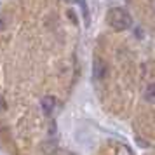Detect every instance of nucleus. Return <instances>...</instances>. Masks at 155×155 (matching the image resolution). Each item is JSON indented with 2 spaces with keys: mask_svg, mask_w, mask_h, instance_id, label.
<instances>
[{
  "mask_svg": "<svg viewBox=\"0 0 155 155\" xmlns=\"http://www.w3.org/2000/svg\"><path fill=\"white\" fill-rule=\"evenodd\" d=\"M108 21H110V25H112V28L119 30V31L129 30L131 25H133V19H131L129 12L124 11V9H120V7L110 9V12H108Z\"/></svg>",
  "mask_w": 155,
  "mask_h": 155,
  "instance_id": "obj_1",
  "label": "nucleus"
},
{
  "mask_svg": "<svg viewBox=\"0 0 155 155\" xmlns=\"http://www.w3.org/2000/svg\"><path fill=\"white\" fill-rule=\"evenodd\" d=\"M40 108H42V112L45 115H51L54 112V108H56V98L54 96H44L40 99Z\"/></svg>",
  "mask_w": 155,
  "mask_h": 155,
  "instance_id": "obj_2",
  "label": "nucleus"
},
{
  "mask_svg": "<svg viewBox=\"0 0 155 155\" xmlns=\"http://www.w3.org/2000/svg\"><path fill=\"white\" fill-rule=\"evenodd\" d=\"M92 70H94V78H98V80H101V78L106 75V64L103 59H99V58H96L94 59V66H92Z\"/></svg>",
  "mask_w": 155,
  "mask_h": 155,
  "instance_id": "obj_3",
  "label": "nucleus"
},
{
  "mask_svg": "<svg viewBox=\"0 0 155 155\" xmlns=\"http://www.w3.org/2000/svg\"><path fill=\"white\" fill-rule=\"evenodd\" d=\"M143 98L147 99L148 103L155 105V84H148L145 92H143Z\"/></svg>",
  "mask_w": 155,
  "mask_h": 155,
  "instance_id": "obj_4",
  "label": "nucleus"
},
{
  "mask_svg": "<svg viewBox=\"0 0 155 155\" xmlns=\"http://www.w3.org/2000/svg\"><path fill=\"white\" fill-rule=\"evenodd\" d=\"M117 155H131V150L127 147H122V145H120V147L117 148Z\"/></svg>",
  "mask_w": 155,
  "mask_h": 155,
  "instance_id": "obj_5",
  "label": "nucleus"
},
{
  "mask_svg": "<svg viewBox=\"0 0 155 155\" xmlns=\"http://www.w3.org/2000/svg\"><path fill=\"white\" fill-rule=\"evenodd\" d=\"M0 110H7V105H5V101H4L2 96H0Z\"/></svg>",
  "mask_w": 155,
  "mask_h": 155,
  "instance_id": "obj_6",
  "label": "nucleus"
},
{
  "mask_svg": "<svg viewBox=\"0 0 155 155\" xmlns=\"http://www.w3.org/2000/svg\"><path fill=\"white\" fill-rule=\"evenodd\" d=\"M153 11H155V9H153Z\"/></svg>",
  "mask_w": 155,
  "mask_h": 155,
  "instance_id": "obj_7",
  "label": "nucleus"
}]
</instances>
